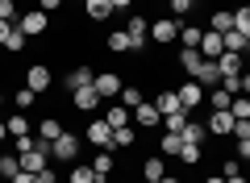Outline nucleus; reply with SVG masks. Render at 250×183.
I'll list each match as a JSON object with an SVG mask.
<instances>
[{"mask_svg":"<svg viewBox=\"0 0 250 183\" xmlns=\"http://www.w3.org/2000/svg\"><path fill=\"white\" fill-rule=\"evenodd\" d=\"M75 154H80V138L75 133H62V138L50 142V158H59V163H71Z\"/></svg>","mask_w":250,"mask_h":183,"instance_id":"nucleus-4","label":"nucleus"},{"mask_svg":"<svg viewBox=\"0 0 250 183\" xmlns=\"http://www.w3.org/2000/svg\"><path fill=\"white\" fill-rule=\"evenodd\" d=\"M50 83H54V75H50V67H46V62H34V67L25 71V87H34V92H46Z\"/></svg>","mask_w":250,"mask_h":183,"instance_id":"nucleus-9","label":"nucleus"},{"mask_svg":"<svg viewBox=\"0 0 250 183\" xmlns=\"http://www.w3.org/2000/svg\"><path fill=\"white\" fill-rule=\"evenodd\" d=\"M67 183H100V179H96V171H92V166H71Z\"/></svg>","mask_w":250,"mask_h":183,"instance_id":"nucleus-35","label":"nucleus"},{"mask_svg":"<svg viewBox=\"0 0 250 183\" xmlns=\"http://www.w3.org/2000/svg\"><path fill=\"white\" fill-rule=\"evenodd\" d=\"M179 138H184V142H192V146H205L208 129H205V125H196V121H192V117H188V125H184V129H179Z\"/></svg>","mask_w":250,"mask_h":183,"instance_id":"nucleus-19","label":"nucleus"},{"mask_svg":"<svg viewBox=\"0 0 250 183\" xmlns=\"http://www.w3.org/2000/svg\"><path fill=\"white\" fill-rule=\"evenodd\" d=\"M134 142H138V133L129 129V125H121V129H113V146H117V150H129Z\"/></svg>","mask_w":250,"mask_h":183,"instance_id":"nucleus-28","label":"nucleus"},{"mask_svg":"<svg viewBox=\"0 0 250 183\" xmlns=\"http://www.w3.org/2000/svg\"><path fill=\"white\" fill-rule=\"evenodd\" d=\"M4 125H9V138H25V133H29V121H25V113L9 117V121H4Z\"/></svg>","mask_w":250,"mask_h":183,"instance_id":"nucleus-34","label":"nucleus"},{"mask_svg":"<svg viewBox=\"0 0 250 183\" xmlns=\"http://www.w3.org/2000/svg\"><path fill=\"white\" fill-rule=\"evenodd\" d=\"M188 117H192V113H171V117H163V125H167L171 133H179V129L188 125Z\"/></svg>","mask_w":250,"mask_h":183,"instance_id":"nucleus-40","label":"nucleus"},{"mask_svg":"<svg viewBox=\"0 0 250 183\" xmlns=\"http://www.w3.org/2000/svg\"><path fill=\"white\" fill-rule=\"evenodd\" d=\"M179 67L188 71V79H196L200 67H205V54H200V50H184V54H179Z\"/></svg>","mask_w":250,"mask_h":183,"instance_id":"nucleus-17","label":"nucleus"},{"mask_svg":"<svg viewBox=\"0 0 250 183\" xmlns=\"http://www.w3.org/2000/svg\"><path fill=\"white\" fill-rule=\"evenodd\" d=\"M104 121L113 125V129H121V125H129V113H125V104H113V108L104 113Z\"/></svg>","mask_w":250,"mask_h":183,"instance_id":"nucleus-33","label":"nucleus"},{"mask_svg":"<svg viewBox=\"0 0 250 183\" xmlns=\"http://www.w3.org/2000/svg\"><path fill=\"white\" fill-rule=\"evenodd\" d=\"M205 129L213 133V138H225V133H233V113H229V108H213V117L205 121Z\"/></svg>","mask_w":250,"mask_h":183,"instance_id":"nucleus-7","label":"nucleus"},{"mask_svg":"<svg viewBox=\"0 0 250 183\" xmlns=\"http://www.w3.org/2000/svg\"><path fill=\"white\" fill-rule=\"evenodd\" d=\"M9 183H38V175H29V171H17Z\"/></svg>","mask_w":250,"mask_h":183,"instance_id":"nucleus-46","label":"nucleus"},{"mask_svg":"<svg viewBox=\"0 0 250 183\" xmlns=\"http://www.w3.org/2000/svg\"><path fill=\"white\" fill-rule=\"evenodd\" d=\"M92 87H96V96L100 100H113V96H121V75H117V71H100L96 79H92Z\"/></svg>","mask_w":250,"mask_h":183,"instance_id":"nucleus-2","label":"nucleus"},{"mask_svg":"<svg viewBox=\"0 0 250 183\" xmlns=\"http://www.w3.org/2000/svg\"><path fill=\"white\" fill-rule=\"evenodd\" d=\"M62 133H67V129H62L54 117H46V121L38 125V138H42V142H54V138H62Z\"/></svg>","mask_w":250,"mask_h":183,"instance_id":"nucleus-24","label":"nucleus"},{"mask_svg":"<svg viewBox=\"0 0 250 183\" xmlns=\"http://www.w3.org/2000/svg\"><path fill=\"white\" fill-rule=\"evenodd\" d=\"M83 13H88L92 21H108L117 9H113V0H83Z\"/></svg>","mask_w":250,"mask_h":183,"instance_id":"nucleus-14","label":"nucleus"},{"mask_svg":"<svg viewBox=\"0 0 250 183\" xmlns=\"http://www.w3.org/2000/svg\"><path fill=\"white\" fill-rule=\"evenodd\" d=\"M205 183H225V175H208V179Z\"/></svg>","mask_w":250,"mask_h":183,"instance_id":"nucleus-52","label":"nucleus"},{"mask_svg":"<svg viewBox=\"0 0 250 183\" xmlns=\"http://www.w3.org/2000/svg\"><path fill=\"white\" fill-rule=\"evenodd\" d=\"M175 158H179V163H184V166H196V163H200V158H205V154H200V146H192V142H184Z\"/></svg>","mask_w":250,"mask_h":183,"instance_id":"nucleus-29","label":"nucleus"},{"mask_svg":"<svg viewBox=\"0 0 250 183\" xmlns=\"http://www.w3.org/2000/svg\"><path fill=\"white\" fill-rule=\"evenodd\" d=\"M175 38H179V21H175V17H159V21H150V42L167 46V42H175Z\"/></svg>","mask_w":250,"mask_h":183,"instance_id":"nucleus-3","label":"nucleus"},{"mask_svg":"<svg viewBox=\"0 0 250 183\" xmlns=\"http://www.w3.org/2000/svg\"><path fill=\"white\" fill-rule=\"evenodd\" d=\"M4 50H9V54H21V50H25V34H21L17 25H13V34H9V42H4Z\"/></svg>","mask_w":250,"mask_h":183,"instance_id":"nucleus-37","label":"nucleus"},{"mask_svg":"<svg viewBox=\"0 0 250 183\" xmlns=\"http://www.w3.org/2000/svg\"><path fill=\"white\" fill-rule=\"evenodd\" d=\"M21 171V158L17 154H0V179H13Z\"/></svg>","mask_w":250,"mask_h":183,"instance_id":"nucleus-32","label":"nucleus"},{"mask_svg":"<svg viewBox=\"0 0 250 183\" xmlns=\"http://www.w3.org/2000/svg\"><path fill=\"white\" fill-rule=\"evenodd\" d=\"M154 108H159L163 117H171V113H184V104H179V96H175V92H159V100H154Z\"/></svg>","mask_w":250,"mask_h":183,"instance_id":"nucleus-21","label":"nucleus"},{"mask_svg":"<svg viewBox=\"0 0 250 183\" xmlns=\"http://www.w3.org/2000/svg\"><path fill=\"white\" fill-rule=\"evenodd\" d=\"M179 146H184V138H179V133H163V142H159V150H163V154H167V158H175L179 154Z\"/></svg>","mask_w":250,"mask_h":183,"instance_id":"nucleus-30","label":"nucleus"},{"mask_svg":"<svg viewBox=\"0 0 250 183\" xmlns=\"http://www.w3.org/2000/svg\"><path fill=\"white\" fill-rule=\"evenodd\" d=\"M83 138H88L96 150H113V125L108 121H92L88 129H83Z\"/></svg>","mask_w":250,"mask_h":183,"instance_id":"nucleus-5","label":"nucleus"},{"mask_svg":"<svg viewBox=\"0 0 250 183\" xmlns=\"http://www.w3.org/2000/svg\"><path fill=\"white\" fill-rule=\"evenodd\" d=\"M9 34H13V21H0V46L9 42Z\"/></svg>","mask_w":250,"mask_h":183,"instance_id":"nucleus-49","label":"nucleus"},{"mask_svg":"<svg viewBox=\"0 0 250 183\" xmlns=\"http://www.w3.org/2000/svg\"><path fill=\"white\" fill-rule=\"evenodd\" d=\"M104 46L113 54H125V50H134V46H129V34H125V29H113V34L104 38Z\"/></svg>","mask_w":250,"mask_h":183,"instance_id":"nucleus-22","label":"nucleus"},{"mask_svg":"<svg viewBox=\"0 0 250 183\" xmlns=\"http://www.w3.org/2000/svg\"><path fill=\"white\" fill-rule=\"evenodd\" d=\"M233 138H238V142L250 138V121H233Z\"/></svg>","mask_w":250,"mask_h":183,"instance_id":"nucleus-45","label":"nucleus"},{"mask_svg":"<svg viewBox=\"0 0 250 183\" xmlns=\"http://www.w3.org/2000/svg\"><path fill=\"white\" fill-rule=\"evenodd\" d=\"M142 183H150V179H142Z\"/></svg>","mask_w":250,"mask_h":183,"instance_id":"nucleus-56","label":"nucleus"},{"mask_svg":"<svg viewBox=\"0 0 250 183\" xmlns=\"http://www.w3.org/2000/svg\"><path fill=\"white\" fill-rule=\"evenodd\" d=\"M238 158H246V163H250V138H242V142H238Z\"/></svg>","mask_w":250,"mask_h":183,"instance_id":"nucleus-48","label":"nucleus"},{"mask_svg":"<svg viewBox=\"0 0 250 183\" xmlns=\"http://www.w3.org/2000/svg\"><path fill=\"white\" fill-rule=\"evenodd\" d=\"M225 183H246V179H242V175H229V179H225Z\"/></svg>","mask_w":250,"mask_h":183,"instance_id":"nucleus-55","label":"nucleus"},{"mask_svg":"<svg viewBox=\"0 0 250 183\" xmlns=\"http://www.w3.org/2000/svg\"><path fill=\"white\" fill-rule=\"evenodd\" d=\"M221 175L229 179V175H242V158H221Z\"/></svg>","mask_w":250,"mask_h":183,"instance_id":"nucleus-42","label":"nucleus"},{"mask_svg":"<svg viewBox=\"0 0 250 183\" xmlns=\"http://www.w3.org/2000/svg\"><path fill=\"white\" fill-rule=\"evenodd\" d=\"M92 79H96V75H92V67H83V62H80V67H71V71H67V79H62V83H67V87L75 92V87H88Z\"/></svg>","mask_w":250,"mask_h":183,"instance_id":"nucleus-16","label":"nucleus"},{"mask_svg":"<svg viewBox=\"0 0 250 183\" xmlns=\"http://www.w3.org/2000/svg\"><path fill=\"white\" fill-rule=\"evenodd\" d=\"M217 71H221V79L225 75H242V67H246V54H229V50H225V54H217Z\"/></svg>","mask_w":250,"mask_h":183,"instance_id":"nucleus-10","label":"nucleus"},{"mask_svg":"<svg viewBox=\"0 0 250 183\" xmlns=\"http://www.w3.org/2000/svg\"><path fill=\"white\" fill-rule=\"evenodd\" d=\"M38 9H42V13H54V9H62V0H38Z\"/></svg>","mask_w":250,"mask_h":183,"instance_id":"nucleus-47","label":"nucleus"},{"mask_svg":"<svg viewBox=\"0 0 250 183\" xmlns=\"http://www.w3.org/2000/svg\"><path fill=\"white\" fill-rule=\"evenodd\" d=\"M113 166H117V163H113V150H96V158H92V171H96L100 183L113 175Z\"/></svg>","mask_w":250,"mask_h":183,"instance_id":"nucleus-15","label":"nucleus"},{"mask_svg":"<svg viewBox=\"0 0 250 183\" xmlns=\"http://www.w3.org/2000/svg\"><path fill=\"white\" fill-rule=\"evenodd\" d=\"M200 38H205L200 25H179V42H184V50H200Z\"/></svg>","mask_w":250,"mask_h":183,"instance_id":"nucleus-20","label":"nucleus"},{"mask_svg":"<svg viewBox=\"0 0 250 183\" xmlns=\"http://www.w3.org/2000/svg\"><path fill=\"white\" fill-rule=\"evenodd\" d=\"M129 4H134V0H113V9H129Z\"/></svg>","mask_w":250,"mask_h":183,"instance_id":"nucleus-51","label":"nucleus"},{"mask_svg":"<svg viewBox=\"0 0 250 183\" xmlns=\"http://www.w3.org/2000/svg\"><path fill=\"white\" fill-rule=\"evenodd\" d=\"M233 29H238L242 38L250 42V4H242V9H233Z\"/></svg>","mask_w":250,"mask_h":183,"instance_id":"nucleus-26","label":"nucleus"},{"mask_svg":"<svg viewBox=\"0 0 250 183\" xmlns=\"http://www.w3.org/2000/svg\"><path fill=\"white\" fill-rule=\"evenodd\" d=\"M221 38H225V50H229V54H246L250 50V42L238 34V29H229V34H221Z\"/></svg>","mask_w":250,"mask_h":183,"instance_id":"nucleus-25","label":"nucleus"},{"mask_svg":"<svg viewBox=\"0 0 250 183\" xmlns=\"http://www.w3.org/2000/svg\"><path fill=\"white\" fill-rule=\"evenodd\" d=\"M205 100H208L213 108H229V100H233V96L225 92V87H208V96H205Z\"/></svg>","mask_w":250,"mask_h":183,"instance_id":"nucleus-36","label":"nucleus"},{"mask_svg":"<svg viewBox=\"0 0 250 183\" xmlns=\"http://www.w3.org/2000/svg\"><path fill=\"white\" fill-rule=\"evenodd\" d=\"M4 138H9V125H4V121H0V142H4Z\"/></svg>","mask_w":250,"mask_h":183,"instance_id":"nucleus-53","label":"nucleus"},{"mask_svg":"<svg viewBox=\"0 0 250 183\" xmlns=\"http://www.w3.org/2000/svg\"><path fill=\"white\" fill-rule=\"evenodd\" d=\"M159 183H179V179H175V175H163V179H159Z\"/></svg>","mask_w":250,"mask_h":183,"instance_id":"nucleus-54","label":"nucleus"},{"mask_svg":"<svg viewBox=\"0 0 250 183\" xmlns=\"http://www.w3.org/2000/svg\"><path fill=\"white\" fill-rule=\"evenodd\" d=\"M117 100H121L125 108H138V104H142V92H138V87H121V96H117Z\"/></svg>","mask_w":250,"mask_h":183,"instance_id":"nucleus-38","label":"nucleus"},{"mask_svg":"<svg viewBox=\"0 0 250 183\" xmlns=\"http://www.w3.org/2000/svg\"><path fill=\"white\" fill-rule=\"evenodd\" d=\"M13 100H17V108H21V113H25V108H29V104H34V100H38V92H34V87H25V83H21V92H17V96H13Z\"/></svg>","mask_w":250,"mask_h":183,"instance_id":"nucleus-39","label":"nucleus"},{"mask_svg":"<svg viewBox=\"0 0 250 183\" xmlns=\"http://www.w3.org/2000/svg\"><path fill=\"white\" fill-rule=\"evenodd\" d=\"M125 34H129V46H134V50H142L146 38H150V21L146 17H129L125 21Z\"/></svg>","mask_w":250,"mask_h":183,"instance_id":"nucleus-8","label":"nucleus"},{"mask_svg":"<svg viewBox=\"0 0 250 183\" xmlns=\"http://www.w3.org/2000/svg\"><path fill=\"white\" fill-rule=\"evenodd\" d=\"M221 87L229 92V96H238V92H242V75H225V79H221Z\"/></svg>","mask_w":250,"mask_h":183,"instance_id":"nucleus-43","label":"nucleus"},{"mask_svg":"<svg viewBox=\"0 0 250 183\" xmlns=\"http://www.w3.org/2000/svg\"><path fill=\"white\" fill-rule=\"evenodd\" d=\"M217 79H221V71H217V62H213V59H205V67H200L196 83H205V87H217Z\"/></svg>","mask_w":250,"mask_h":183,"instance_id":"nucleus-27","label":"nucleus"},{"mask_svg":"<svg viewBox=\"0 0 250 183\" xmlns=\"http://www.w3.org/2000/svg\"><path fill=\"white\" fill-rule=\"evenodd\" d=\"M229 113H233V121H250V96H233Z\"/></svg>","mask_w":250,"mask_h":183,"instance_id":"nucleus-31","label":"nucleus"},{"mask_svg":"<svg viewBox=\"0 0 250 183\" xmlns=\"http://www.w3.org/2000/svg\"><path fill=\"white\" fill-rule=\"evenodd\" d=\"M71 104L80 108V113H92V108L100 104V96H96V87H92V83H88V87H75V96H71Z\"/></svg>","mask_w":250,"mask_h":183,"instance_id":"nucleus-12","label":"nucleus"},{"mask_svg":"<svg viewBox=\"0 0 250 183\" xmlns=\"http://www.w3.org/2000/svg\"><path fill=\"white\" fill-rule=\"evenodd\" d=\"M163 175H167V166H163V158H159V154H154V158H146V163H142V179L159 183Z\"/></svg>","mask_w":250,"mask_h":183,"instance_id":"nucleus-23","label":"nucleus"},{"mask_svg":"<svg viewBox=\"0 0 250 183\" xmlns=\"http://www.w3.org/2000/svg\"><path fill=\"white\" fill-rule=\"evenodd\" d=\"M167 4H171V17H188V13H192V0H167Z\"/></svg>","mask_w":250,"mask_h":183,"instance_id":"nucleus-41","label":"nucleus"},{"mask_svg":"<svg viewBox=\"0 0 250 183\" xmlns=\"http://www.w3.org/2000/svg\"><path fill=\"white\" fill-rule=\"evenodd\" d=\"M17 17V0H0V21H13Z\"/></svg>","mask_w":250,"mask_h":183,"instance_id":"nucleus-44","label":"nucleus"},{"mask_svg":"<svg viewBox=\"0 0 250 183\" xmlns=\"http://www.w3.org/2000/svg\"><path fill=\"white\" fill-rule=\"evenodd\" d=\"M208 29H213V34H229L233 29V9H217L213 17H208Z\"/></svg>","mask_w":250,"mask_h":183,"instance_id":"nucleus-18","label":"nucleus"},{"mask_svg":"<svg viewBox=\"0 0 250 183\" xmlns=\"http://www.w3.org/2000/svg\"><path fill=\"white\" fill-rule=\"evenodd\" d=\"M200 54L205 59H217V54H225V38L213 34V29H205V38H200Z\"/></svg>","mask_w":250,"mask_h":183,"instance_id":"nucleus-13","label":"nucleus"},{"mask_svg":"<svg viewBox=\"0 0 250 183\" xmlns=\"http://www.w3.org/2000/svg\"><path fill=\"white\" fill-rule=\"evenodd\" d=\"M13 25H17L25 38H38V34H46V25H50V21H46V13H42V9H34V13H25L21 21H13Z\"/></svg>","mask_w":250,"mask_h":183,"instance_id":"nucleus-6","label":"nucleus"},{"mask_svg":"<svg viewBox=\"0 0 250 183\" xmlns=\"http://www.w3.org/2000/svg\"><path fill=\"white\" fill-rule=\"evenodd\" d=\"M38 183H54V171L46 166V171H38Z\"/></svg>","mask_w":250,"mask_h":183,"instance_id":"nucleus-50","label":"nucleus"},{"mask_svg":"<svg viewBox=\"0 0 250 183\" xmlns=\"http://www.w3.org/2000/svg\"><path fill=\"white\" fill-rule=\"evenodd\" d=\"M175 96H179V104H184V113H196V108L205 104L208 87H205V83H196V79H188L184 87H175Z\"/></svg>","mask_w":250,"mask_h":183,"instance_id":"nucleus-1","label":"nucleus"},{"mask_svg":"<svg viewBox=\"0 0 250 183\" xmlns=\"http://www.w3.org/2000/svg\"><path fill=\"white\" fill-rule=\"evenodd\" d=\"M134 125H154V129L163 125V113L154 108V100H142V104L134 108Z\"/></svg>","mask_w":250,"mask_h":183,"instance_id":"nucleus-11","label":"nucleus"}]
</instances>
